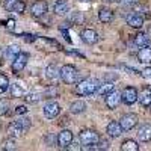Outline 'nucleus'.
<instances>
[{
  "mask_svg": "<svg viewBox=\"0 0 151 151\" xmlns=\"http://www.w3.org/2000/svg\"><path fill=\"white\" fill-rule=\"evenodd\" d=\"M100 85L101 83H100L97 79H83V80L79 82L76 91H77V94H80V95H92L98 91Z\"/></svg>",
  "mask_w": 151,
  "mask_h": 151,
  "instance_id": "f257e3e1",
  "label": "nucleus"
},
{
  "mask_svg": "<svg viewBox=\"0 0 151 151\" xmlns=\"http://www.w3.org/2000/svg\"><path fill=\"white\" fill-rule=\"evenodd\" d=\"M60 79L67 85H74L79 82V71L74 65H64L60 68Z\"/></svg>",
  "mask_w": 151,
  "mask_h": 151,
  "instance_id": "f03ea898",
  "label": "nucleus"
},
{
  "mask_svg": "<svg viewBox=\"0 0 151 151\" xmlns=\"http://www.w3.org/2000/svg\"><path fill=\"white\" fill-rule=\"evenodd\" d=\"M79 137H80V144L85 147L86 145H95L100 142V136L94 130H82Z\"/></svg>",
  "mask_w": 151,
  "mask_h": 151,
  "instance_id": "7ed1b4c3",
  "label": "nucleus"
},
{
  "mask_svg": "<svg viewBox=\"0 0 151 151\" xmlns=\"http://www.w3.org/2000/svg\"><path fill=\"white\" fill-rule=\"evenodd\" d=\"M137 97H139V94H137L136 88H133V86L125 88V89L121 92L122 103H125V104H133V103H136V101H137Z\"/></svg>",
  "mask_w": 151,
  "mask_h": 151,
  "instance_id": "20e7f679",
  "label": "nucleus"
},
{
  "mask_svg": "<svg viewBox=\"0 0 151 151\" xmlns=\"http://www.w3.org/2000/svg\"><path fill=\"white\" fill-rule=\"evenodd\" d=\"M27 60H29V55L20 52V55L12 60V65H11L12 71H14V73H20L21 70H24V67L27 65Z\"/></svg>",
  "mask_w": 151,
  "mask_h": 151,
  "instance_id": "39448f33",
  "label": "nucleus"
},
{
  "mask_svg": "<svg viewBox=\"0 0 151 151\" xmlns=\"http://www.w3.org/2000/svg\"><path fill=\"white\" fill-rule=\"evenodd\" d=\"M121 125H122V129L125 132H129L132 130L133 127H136V124H137V115H134V113H127V115H122L121 119H119Z\"/></svg>",
  "mask_w": 151,
  "mask_h": 151,
  "instance_id": "423d86ee",
  "label": "nucleus"
},
{
  "mask_svg": "<svg viewBox=\"0 0 151 151\" xmlns=\"http://www.w3.org/2000/svg\"><path fill=\"white\" fill-rule=\"evenodd\" d=\"M44 115H45V118H48V119H55L59 113H60V106L56 103V101H50V103H47L45 106H44Z\"/></svg>",
  "mask_w": 151,
  "mask_h": 151,
  "instance_id": "0eeeda50",
  "label": "nucleus"
},
{
  "mask_svg": "<svg viewBox=\"0 0 151 151\" xmlns=\"http://www.w3.org/2000/svg\"><path fill=\"white\" fill-rule=\"evenodd\" d=\"M71 142H73V133L70 130H62L58 134V145L60 148H70Z\"/></svg>",
  "mask_w": 151,
  "mask_h": 151,
  "instance_id": "6e6552de",
  "label": "nucleus"
},
{
  "mask_svg": "<svg viewBox=\"0 0 151 151\" xmlns=\"http://www.w3.org/2000/svg\"><path fill=\"white\" fill-rule=\"evenodd\" d=\"M121 101H122L121 94H119L118 91H115V89H113L112 92H109V94L106 95V106H107L109 109H115Z\"/></svg>",
  "mask_w": 151,
  "mask_h": 151,
  "instance_id": "1a4fd4ad",
  "label": "nucleus"
},
{
  "mask_svg": "<svg viewBox=\"0 0 151 151\" xmlns=\"http://www.w3.org/2000/svg\"><path fill=\"white\" fill-rule=\"evenodd\" d=\"M80 36H82V41H83L85 44H88V45H92V44H95V42L98 41V35H97V32L92 30V29H85Z\"/></svg>",
  "mask_w": 151,
  "mask_h": 151,
  "instance_id": "9d476101",
  "label": "nucleus"
},
{
  "mask_svg": "<svg viewBox=\"0 0 151 151\" xmlns=\"http://www.w3.org/2000/svg\"><path fill=\"white\" fill-rule=\"evenodd\" d=\"M45 12H47V3L45 2H35L30 8V14L36 18H40V17H44L45 15Z\"/></svg>",
  "mask_w": 151,
  "mask_h": 151,
  "instance_id": "9b49d317",
  "label": "nucleus"
},
{
  "mask_svg": "<svg viewBox=\"0 0 151 151\" xmlns=\"http://www.w3.org/2000/svg\"><path fill=\"white\" fill-rule=\"evenodd\" d=\"M122 125H121V122H118V121H112V122H109L107 124V129H106V132H107V134L110 136V137H119L121 136V133H122Z\"/></svg>",
  "mask_w": 151,
  "mask_h": 151,
  "instance_id": "f8f14e48",
  "label": "nucleus"
},
{
  "mask_svg": "<svg viewBox=\"0 0 151 151\" xmlns=\"http://www.w3.org/2000/svg\"><path fill=\"white\" fill-rule=\"evenodd\" d=\"M23 133H24V129L21 127L17 121H15V122H11V124L8 125V129H6V134H8L9 137H12V139H15V137L21 136Z\"/></svg>",
  "mask_w": 151,
  "mask_h": 151,
  "instance_id": "ddd939ff",
  "label": "nucleus"
},
{
  "mask_svg": "<svg viewBox=\"0 0 151 151\" xmlns=\"http://www.w3.org/2000/svg\"><path fill=\"white\" fill-rule=\"evenodd\" d=\"M137 136H139V141L142 142H150L151 141V125L150 124H144L137 130Z\"/></svg>",
  "mask_w": 151,
  "mask_h": 151,
  "instance_id": "4468645a",
  "label": "nucleus"
},
{
  "mask_svg": "<svg viewBox=\"0 0 151 151\" xmlns=\"http://www.w3.org/2000/svg\"><path fill=\"white\" fill-rule=\"evenodd\" d=\"M137 59H139V62H142V64H150L151 62V47H148V45L141 47L139 53H137Z\"/></svg>",
  "mask_w": 151,
  "mask_h": 151,
  "instance_id": "2eb2a0df",
  "label": "nucleus"
},
{
  "mask_svg": "<svg viewBox=\"0 0 151 151\" xmlns=\"http://www.w3.org/2000/svg\"><path fill=\"white\" fill-rule=\"evenodd\" d=\"M127 24H129V26H132V27L139 29V27H142V24H144V17L139 15V14H132L127 18Z\"/></svg>",
  "mask_w": 151,
  "mask_h": 151,
  "instance_id": "dca6fc26",
  "label": "nucleus"
},
{
  "mask_svg": "<svg viewBox=\"0 0 151 151\" xmlns=\"http://www.w3.org/2000/svg\"><path fill=\"white\" fill-rule=\"evenodd\" d=\"M53 9H55V14L64 15V14H67V12H68L70 6H68V3L65 2V0H58V2L55 3V6H53Z\"/></svg>",
  "mask_w": 151,
  "mask_h": 151,
  "instance_id": "f3484780",
  "label": "nucleus"
},
{
  "mask_svg": "<svg viewBox=\"0 0 151 151\" xmlns=\"http://www.w3.org/2000/svg\"><path fill=\"white\" fill-rule=\"evenodd\" d=\"M137 100H139V103H141L144 107H150V106H151V91H150V89H144V91L139 94Z\"/></svg>",
  "mask_w": 151,
  "mask_h": 151,
  "instance_id": "a211bd4d",
  "label": "nucleus"
},
{
  "mask_svg": "<svg viewBox=\"0 0 151 151\" xmlns=\"http://www.w3.org/2000/svg\"><path fill=\"white\" fill-rule=\"evenodd\" d=\"M45 76L50 80H56L58 77H60V70H58L56 65H48L45 68Z\"/></svg>",
  "mask_w": 151,
  "mask_h": 151,
  "instance_id": "6ab92c4d",
  "label": "nucleus"
},
{
  "mask_svg": "<svg viewBox=\"0 0 151 151\" xmlns=\"http://www.w3.org/2000/svg\"><path fill=\"white\" fill-rule=\"evenodd\" d=\"M9 11L12 12H18V14H21V12H24V9H26V3L23 2V0H14L9 6H8Z\"/></svg>",
  "mask_w": 151,
  "mask_h": 151,
  "instance_id": "aec40b11",
  "label": "nucleus"
},
{
  "mask_svg": "<svg viewBox=\"0 0 151 151\" xmlns=\"http://www.w3.org/2000/svg\"><path fill=\"white\" fill-rule=\"evenodd\" d=\"M85 109H86V104H85L83 100H77V101H74V103L70 106V110H71L73 113H76V115H79V113H83Z\"/></svg>",
  "mask_w": 151,
  "mask_h": 151,
  "instance_id": "412c9836",
  "label": "nucleus"
},
{
  "mask_svg": "<svg viewBox=\"0 0 151 151\" xmlns=\"http://www.w3.org/2000/svg\"><path fill=\"white\" fill-rule=\"evenodd\" d=\"M121 150L122 151H137V150H139V145H137V142L133 141V139H127V141L122 142Z\"/></svg>",
  "mask_w": 151,
  "mask_h": 151,
  "instance_id": "4be33fe9",
  "label": "nucleus"
},
{
  "mask_svg": "<svg viewBox=\"0 0 151 151\" xmlns=\"http://www.w3.org/2000/svg\"><path fill=\"white\" fill-rule=\"evenodd\" d=\"M134 44L139 45V47H145L150 44V36L147 33H137L134 36Z\"/></svg>",
  "mask_w": 151,
  "mask_h": 151,
  "instance_id": "5701e85b",
  "label": "nucleus"
},
{
  "mask_svg": "<svg viewBox=\"0 0 151 151\" xmlns=\"http://www.w3.org/2000/svg\"><path fill=\"white\" fill-rule=\"evenodd\" d=\"M98 18H100V21H103V23H110L113 20V12L110 9H101L98 12Z\"/></svg>",
  "mask_w": 151,
  "mask_h": 151,
  "instance_id": "b1692460",
  "label": "nucleus"
},
{
  "mask_svg": "<svg viewBox=\"0 0 151 151\" xmlns=\"http://www.w3.org/2000/svg\"><path fill=\"white\" fill-rule=\"evenodd\" d=\"M113 89H115V86H113L112 82H104L103 85H100V88H98L97 92H98L100 95H104V97H106V95H107L109 92H112Z\"/></svg>",
  "mask_w": 151,
  "mask_h": 151,
  "instance_id": "393cba45",
  "label": "nucleus"
},
{
  "mask_svg": "<svg viewBox=\"0 0 151 151\" xmlns=\"http://www.w3.org/2000/svg\"><path fill=\"white\" fill-rule=\"evenodd\" d=\"M6 58H9V59H12L14 60L18 55H20V47L18 45H15V44H12V45H9L8 48H6Z\"/></svg>",
  "mask_w": 151,
  "mask_h": 151,
  "instance_id": "a878e982",
  "label": "nucleus"
},
{
  "mask_svg": "<svg viewBox=\"0 0 151 151\" xmlns=\"http://www.w3.org/2000/svg\"><path fill=\"white\" fill-rule=\"evenodd\" d=\"M41 98H44V94H41V92H30L26 97V101L27 103H38Z\"/></svg>",
  "mask_w": 151,
  "mask_h": 151,
  "instance_id": "bb28decb",
  "label": "nucleus"
},
{
  "mask_svg": "<svg viewBox=\"0 0 151 151\" xmlns=\"http://www.w3.org/2000/svg\"><path fill=\"white\" fill-rule=\"evenodd\" d=\"M9 89V80L5 74H0V92L5 94Z\"/></svg>",
  "mask_w": 151,
  "mask_h": 151,
  "instance_id": "cd10ccee",
  "label": "nucleus"
},
{
  "mask_svg": "<svg viewBox=\"0 0 151 151\" xmlns=\"http://www.w3.org/2000/svg\"><path fill=\"white\" fill-rule=\"evenodd\" d=\"M23 94H24V86L23 85H20L18 82L12 85V95L14 97H21Z\"/></svg>",
  "mask_w": 151,
  "mask_h": 151,
  "instance_id": "c85d7f7f",
  "label": "nucleus"
},
{
  "mask_svg": "<svg viewBox=\"0 0 151 151\" xmlns=\"http://www.w3.org/2000/svg\"><path fill=\"white\" fill-rule=\"evenodd\" d=\"M45 144L48 147H55L58 144V136H55V133H48L45 136Z\"/></svg>",
  "mask_w": 151,
  "mask_h": 151,
  "instance_id": "c756f323",
  "label": "nucleus"
},
{
  "mask_svg": "<svg viewBox=\"0 0 151 151\" xmlns=\"http://www.w3.org/2000/svg\"><path fill=\"white\" fill-rule=\"evenodd\" d=\"M17 122H18V124L21 125V127L24 129V132L30 129V119H29V118H18V119H17Z\"/></svg>",
  "mask_w": 151,
  "mask_h": 151,
  "instance_id": "7c9ffc66",
  "label": "nucleus"
},
{
  "mask_svg": "<svg viewBox=\"0 0 151 151\" xmlns=\"http://www.w3.org/2000/svg\"><path fill=\"white\" fill-rule=\"evenodd\" d=\"M3 150H6V151H14V150H17V147H15V142H14V139H11L9 141H6L5 144H3Z\"/></svg>",
  "mask_w": 151,
  "mask_h": 151,
  "instance_id": "2f4dec72",
  "label": "nucleus"
},
{
  "mask_svg": "<svg viewBox=\"0 0 151 151\" xmlns=\"http://www.w3.org/2000/svg\"><path fill=\"white\" fill-rule=\"evenodd\" d=\"M15 113L17 115H24V113H27V107L26 106H17L15 107Z\"/></svg>",
  "mask_w": 151,
  "mask_h": 151,
  "instance_id": "473e14b6",
  "label": "nucleus"
},
{
  "mask_svg": "<svg viewBox=\"0 0 151 151\" xmlns=\"http://www.w3.org/2000/svg\"><path fill=\"white\" fill-rule=\"evenodd\" d=\"M6 29H8V30H14V29H15V20H14V18H9V20L6 21Z\"/></svg>",
  "mask_w": 151,
  "mask_h": 151,
  "instance_id": "72a5a7b5",
  "label": "nucleus"
},
{
  "mask_svg": "<svg viewBox=\"0 0 151 151\" xmlns=\"http://www.w3.org/2000/svg\"><path fill=\"white\" fill-rule=\"evenodd\" d=\"M71 21H79V23H82V21H83V15H82V12H76V14L73 15V18H71Z\"/></svg>",
  "mask_w": 151,
  "mask_h": 151,
  "instance_id": "f704fd0d",
  "label": "nucleus"
},
{
  "mask_svg": "<svg viewBox=\"0 0 151 151\" xmlns=\"http://www.w3.org/2000/svg\"><path fill=\"white\" fill-rule=\"evenodd\" d=\"M70 27H71V23H70V21H65V23H62L60 26H59V29H60V30H64V29H70Z\"/></svg>",
  "mask_w": 151,
  "mask_h": 151,
  "instance_id": "c9c22d12",
  "label": "nucleus"
},
{
  "mask_svg": "<svg viewBox=\"0 0 151 151\" xmlns=\"http://www.w3.org/2000/svg\"><path fill=\"white\" fill-rule=\"evenodd\" d=\"M142 76H144V77L151 79V68H145V70L142 71Z\"/></svg>",
  "mask_w": 151,
  "mask_h": 151,
  "instance_id": "e433bc0d",
  "label": "nucleus"
},
{
  "mask_svg": "<svg viewBox=\"0 0 151 151\" xmlns=\"http://www.w3.org/2000/svg\"><path fill=\"white\" fill-rule=\"evenodd\" d=\"M5 112H8V104H5V101H2V115H5Z\"/></svg>",
  "mask_w": 151,
  "mask_h": 151,
  "instance_id": "4c0bfd02",
  "label": "nucleus"
},
{
  "mask_svg": "<svg viewBox=\"0 0 151 151\" xmlns=\"http://www.w3.org/2000/svg\"><path fill=\"white\" fill-rule=\"evenodd\" d=\"M122 2H124V3H136L137 0H122Z\"/></svg>",
  "mask_w": 151,
  "mask_h": 151,
  "instance_id": "58836bf2",
  "label": "nucleus"
},
{
  "mask_svg": "<svg viewBox=\"0 0 151 151\" xmlns=\"http://www.w3.org/2000/svg\"><path fill=\"white\" fill-rule=\"evenodd\" d=\"M80 2H91V0H80Z\"/></svg>",
  "mask_w": 151,
  "mask_h": 151,
  "instance_id": "ea45409f",
  "label": "nucleus"
},
{
  "mask_svg": "<svg viewBox=\"0 0 151 151\" xmlns=\"http://www.w3.org/2000/svg\"><path fill=\"white\" fill-rule=\"evenodd\" d=\"M106 2H115V0H106Z\"/></svg>",
  "mask_w": 151,
  "mask_h": 151,
  "instance_id": "a19ab883",
  "label": "nucleus"
},
{
  "mask_svg": "<svg viewBox=\"0 0 151 151\" xmlns=\"http://www.w3.org/2000/svg\"><path fill=\"white\" fill-rule=\"evenodd\" d=\"M150 110H151V106H150Z\"/></svg>",
  "mask_w": 151,
  "mask_h": 151,
  "instance_id": "79ce46f5",
  "label": "nucleus"
}]
</instances>
